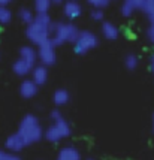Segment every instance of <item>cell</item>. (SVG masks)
I'll use <instances>...</instances> for the list:
<instances>
[{
    "instance_id": "cell-5",
    "label": "cell",
    "mask_w": 154,
    "mask_h": 160,
    "mask_svg": "<svg viewBox=\"0 0 154 160\" xmlns=\"http://www.w3.org/2000/svg\"><path fill=\"white\" fill-rule=\"evenodd\" d=\"M70 135V127L69 124L64 121V118L58 120V121H54V124L49 126L45 132V138L49 141V142H58L63 138H67Z\"/></svg>"
},
{
    "instance_id": "cell-7",
    "label": "cell",
    "mask_w": 154,
    "mask_h": 160,
    "mask_svg": "<svg viewBox=\"0 0 154 160\" xmlns=\"http://www.w3.org/2000/svg\"><path fill=\"white\" fill-rule=\"evenodd\" d=\"M26 145H27L26 141L22 139V136L18 132L14 133V135H11V136H7L6 142H5V147H6L11 153H18V151H21Z\"/></svg>"
},
{
    "instance_id": "cell-16",
    "label": "cell",
    "mask_w": 154,
    "mask_h": 160,
    "mask_svg": "<svg viewBox=\"0 0 154 160\" xmlns=\"http://www.w3.org/2000/svg\"><path fill=\"white\" fill-rule=\"evenodd\" d=\"M20 58L28 62L30 64H35V62L37 60V51L32 47H22L20 49Z\"/></svg>"
},
{
    "instance_id": "cell-4",
    "label": "cell",
    "mask_w": 154,
    "mask_h": 160,
    "mask_svg": "<svg viewBox=\"0 0 154 160\" xmlns=\"http://www.w3.org/2000/svg\"><path fill=\"white\" fill-rule=\"evenodd\" d=\"M49 32H51L49 28L42 27V26H39V24H36V22H32V24L27 26L26 35H27L28 41L32 42V43L41 47L45 42L51 41V39H49Z\"/></svg>"
},
{
    "instance_id": "cell-23",
    "label": "cell",
    "mask_w": 154,
    "mask_h": 160,
    "mask_svg": "<svg viewBox=\"0 0 154 160\" xmlns=\"http://www.w3.org/2000/svg\"><path fill=\"white\" fill-rule=\"evenodd\" d=\"M87 2L90 3L91 6L96 8V9H103V8H106L109 5L111 0H87Z\"/></svg>"
},
{
    "instance_id": "cell-32",
    "label": "cell",
    "mask_w": 154,
    "mask_h": 160,
    "mask_svg": "<svg viewBox=\"0 0 154 160\" xmlns=\"http://www.w3.org/2000/svg\"><path fill=\"white\" fill-rule=\"evenodd\" d=\"M88 160H93V159H88Z\"/></svg>"
},
{
    "instance_id": "cell-17",
    "label": "cell",
    "mask_w": 154,
    "mask_h": 160,
    "mask_svg": "<svg viewBox=\"0 0 154 160\" xmlns=\"http://www.w3.org/2000/svg\"><path fill=\"white\" fill-rule=\"evenodd\" d=\"M54 103L57 105V106H63V105H66L67 102H69L70 99V94L67 90H64V88H58V90H56V93H54Z\"/></svg>"
},
{
    "instance_id": "cell-12",
    "label": "cell",
    "mask_w": 154,
    "mask_h": 160,
    "mask_svg": "<svg viewBox=\"0 0 154 160\" xmlns=\"http://www.w3.org/2000/svg\"><path fill=\"white\" fill-rule=\"evenodd\" d=\"M32 79L35 81L37 85H43L48 79V70H47V66H35V69L32 72Z\"/></svg>"
},
{
    "instance_id": "cell-10",
    "label": "cell",
    "mask_w": 154,
    "mask_h": 160,
    "mask_svg": "<svg viewBox=\"0 0 154 160\" xmlns=\"http://www.w3.org/2000/svg\"><path fill=\"white\" fill-rule=\"evenodd\" d=\"M37 84L33 81V79H26V81H22L21 82V87H20V94H21L24 99H30L36 96V93H37Z\"/></svg>"
},
{
    "instance_id": "cell-26",
    "label": "cell",
    "mask_w": 154,
    "mask_h": 160,
    "mask_svg": "<svg viewBox=\"0 0 154 160\" xmlns=\"http://www.w3.org/2000/svg\"><path fill=\"white\" fill-rule=\"evenodd\" d=\"M63 118V115H62V112L58 111V109H54V111H51V120H54V121H58V120Z\"/></svg>"
},
{
    "instance_id": "cell-31",
    "label": "cell",
    "mask_w": 154,
    "mask_h": 160,
    "mask_svg": "<svg viewBox=\"0 0 154 160\" xmlns=\"http://www.w3.org/2000/svg\"><path fill=\"white\" fill-rule=\"evenodd\" d=\"M67 2H77V0H67Z\"/></svg>"
},
{
    "instance_id": "cell-15",
    "label": "cell",
    "mask_w": 154,
    "mask_h": 160,
    "mask_svg": "<svg viewBox=\"0 0 154 160\" xmlns=\"http://www.w3.org/2000/svg\"><path fill=\"white\" fill-rule=\"evenodd\" d=\"M102 35L105 36L106 39H109V41H115L120 33H118V28L115 27L112 22L106 21V22H103V26H102Z\"/></svg>"
},
{
    "instance_id": "cell-9",
    "label": "cell",
    "mask_w": 154,
    "mask_h": 160,
    "mask_svg": "<svg viewBox=\"0 0 154 160\" xmlns=\"http://www.w3.org/2000/svg\"><path fill=\"white\" fill-rule=\"evenodd\" d=\"M144 12L147 14L148 20H150V27H148V30H147L148 39L154 43V2H151V0H147V2H145Z\"/></svg>"
},
{
    "instance_id": "cell-8",
    "label": "cell",
    "mask_w": 154,
    "mask_h": 160,
    "mask_svg": "<svg viewBox=\"0 0 154 160\" xmlns=\"http://www.w3.org/2000/svg\"><path fill=\"white\" fill-rule=\"evenodd\" d=\"M145 2L147 0H124L121 5V14L124 17H130L136 9H144Z\"/></svg>"
},
{
    "instance_id": "cell-25",
    "label": "cell",
    "mask_w": 154,
    "mask_h": 160,
    "mask_svg": "<svg viewBox=\"0 0 154 160\" xmlns=\"http://www.w3.org/2000/svg\"><path fill=\"white\" fill-rule=\"evenodd\" d=\"M91 18L96 21H102L103 20V11H102V9H94V11L91 12Z\"/></svg>"
},
{
    "instance_id": "cell-3",
    "label": "cell",
    "mask_w": 154,
    "mask_h": 160,
    "mask_svg": "<svg viewBox=\"0 0 154 160\" xmlns=\"http://www.w3.org/2000/svg\"><path fill=\"white\" fill-rule=\"evenodd\" d=\"M97 43H99V39L93 32H88V30L79 32V36H78L77 42H75V52L77 54H85L90 49L96 48Z\"/></svg>"
},
{
    "instance_id": "cell-30",
    "label": "cell",
    "mask_w": 154,
    "mask_h": 160,
    "mask_svg": "<svg viewBox=\"0 0 154 160\" xmlns=\"http://www.w3.org/2000/svg\"><path fill=\"white\" fill-rule=\"evenodd\" d=\"M153 129H154V115H153Z\"/></svg>"
},
{
    "instance_id": "cell-21",
    "label": "cell",
    "mask_w": 154,
    "mask_h": 160,
    "mask_svg": "<svg viewBox=\"0 0 154 160\" xmlns=\"http://www.w3.org/2000/svg\"><path fill=\"white\" fill-rule=\"evenodd\" d=\"M124 66H126L129 70H133L136 66H138V57L135 56V54L126 56V58H124Z\"/></svg>"
},
{
    "instance_id": "cell-29",
    "label": "cell",
    "mask_w": 154,
    "mask_h": 160,
    "mask_svg": "<svg viewBox=\"0 0 154 160\" xmlns=\"http://www.w3.org/2000/svg\"><path fill=\"white\" fill-rule=\"evenodd\" d=\"M52 3H63V0H51Z\"/></svg>"
},
{
    "instance_id": "cell-6",
    "label": "cell",
    "mask_w": 154,
    "mask_h": 160,
    "mask_svg": "<svg viewBox=\"0 0 154 160\" xmlns=\"http://www.w3.org/2000/svg\"><path fill=\"white\" fill-rule=\"evenodd\" d=\"M37 57H39V60L43 66H52L56 63V51H54L52 42L48 41L43 45H41L37 49Z\"/></svg>"
},
{
    "instance_id": "cell-14",
    "label": "cell",
    "mask_w": 154,
    "mask_h": 160,
    "mask_svg": "<svg viewBox=\"0 0 154 160\" xmlns=\"http://www.w3.org/2000/svg\"><path fill=\"white\" fill-rule=\"evenodd\" d=\"M33 64H30L28 62L22 60V58H18L17 62L14 63V72L18 75V77H26L30 72H33Z\"/></svg>"
},
{
    "instance_id": "cell-11",
    "label": "cell",
    "mask_w": 154,
    "mask_h": 160,
    "mask_svg": "<svg viewBox=\"0 0 154 160\" xmlns=\"http://www.w3.org/2000/svg\"><path fill=\"white\" fill-rule=\"evenodd\" d=\"M63 11H64V15H66L67 18L75 20V18H78V17L81 15L82 8H81V5H79L78 2H66Z\"/></svg>"
},
{
    "instance_id": "cell-22",
    "label": "cell",
    "mask_w": 154,
    "mask_h": 160,
    "mask_svg": "<svg viewBox=\"0 0 154 160\" xmlns=\"http://www.w3.org/2000/svg\"><path fill=\"white\" fill-rule=\"evenodd\" d=\"M11 20H12L11 11L6 9V8H0V22H2V24H7Z\"/></svg>"
},
{
    "instance_id": "cell-18",
    "label": "cell",
    "mask_w": 154,
    "mask_h": 160,
    "mask_svg": "<svg viewBox=\"0 0 154 160\" xmlns=\"http://www.w3.org/2000/svg\"><path fill=\"white\" fill-rule=\"evenodd\" d=\"M33 22H36V24H39V26H42V27H47L51 30V27H52V22H51V18H49L48 14H37L35 17V21Z\"/></svg>"
},
{
    "instance_id": "cell-27",
    "label": "cell",
    "mask_w": 154,
    "mask_h": 160,
    "mask_svg": "<svg viewBox=\"0 0 154 160\" xmlns=\"http://www.w3.org/2000/svg\"><path fill=\"white\" fill-rule=\"evenodd\" d=\"M12 0H0V8H6V5H9Z\"/></svg>"
},
{
    "instance_id": "cell-19",
    "label": "cell",
    "mask_w": 154,
    "mask_h": 160,
    "mask_svg": "<svg viewBox=\"0 0 154 160\" xmlns=\"http://www.w3.org/2000/svg\"><path fill=\"white\" fill-rule=\"evenodd\" d=\"M51 0H36L35 2V9L37 14H48V9L51 6Z\"/></svg>"
},
{
    "instance_id": "cell-1",
    "label": "cell",
    "mask_w": 154,
    "mask_h": 160,
    "mask_svg": "<svg viewBox=\"0 0 154 160\" xmlns=\"http://www.w3.org/2000/svg\"><path fill=\"white\" fill-rule=\"evenodd\" d=\"M52 38H51V42L54 47H58V45H63L66 42H77L78 36H79V30H78L73 24L70 22H57V24H52Z\"/></svg>"
},
{
    "instance_id": "cell-24",
    "label": "cell",
    "mask_w": 154,
    "mask_h": 160,
    "mask_svg": "<svg viewBox=\"0 0 154 160\" xmlns=\"http://www.w3.org/2000/svg\"><path fill=\"white\" fill-rule=\"evenodd\" d=\"M0 160H21V159L15 153H7V151L0 150Z\"/></svg>"
},
{
    "instance_id": "cell-2",
    "label": "cell",
    "mask_w": 154,
    "mask_h": 160,
    "mask_svg": "<svg viewBox=\"0 0 154 160\" xmlns=\"http://www.w3.org/2000/svg\"><path fill=\"white\" fill-rule=\"evenodd\" d=\"M18 133L22 136V139L26 141V144L30 145V144H35L42 138V129L39 126V121L35 115L32 114H27L24 118L21 120L20 123V129H18Z\"/></svg>"
},
{
    "instance_id": "cell-13",
    "label": "cell",
    "mask_w": 154,
    "mask_h": 160,
    "mask_svg": "<svg viewBox=\"0 0 154 160\" xmlns=\"http://www.w3.org/2000/svg\"><path fill=\"white\" fill-rule=\"evenodd\" d=\"M57 160H81V154L75 147H64L60 150Z\"/></svg>"
},
{
    "instance_id": "cell-28",
    "label": "cell",
    "mask_w": 154,
    "mask_h": 160,
    "mask_svg": "<svg viewBox=\"0 0 154 160\" xmlns=\"http://www.w3.org/2000/svg\"><path fill=\"white\" fill-rule=\"evenodd\" d=\"M151 70H153V73H154V56L151 57Z\"/></svg>"
},
{
    "instance_id": "cell-20",
    "label": "cell",
    "mask_w": 154,
    "mask_h": 160,
    "mask_svg": "<svg viewBox=\"0 0 154 160\" xmlns=\"http://www.w3.org/2000/svg\"><path fill=\"white\" fill-rule=\"evenodd\" d=\"M18 15H20V20L22 21V22H26V24H32L33 21H35V17H33V14H32V11L30 9H26V8H22L21 11L18 12Z\"/></svg>"
},
{
    "instance_id": "cell-33",
    "label": "cell",
    "mask_w": 154,
    "mask_h": 160,
    "mask_svg": "<svg viewBox=\"0 0 154 160\" xmlns=\"http://www.w3.org/2000/svg\"><path fill=\"white\" fill-rule=\"evenodd\" d=\"M151 2H154V0H151Z\"/></svg>"
}]
</instances>
